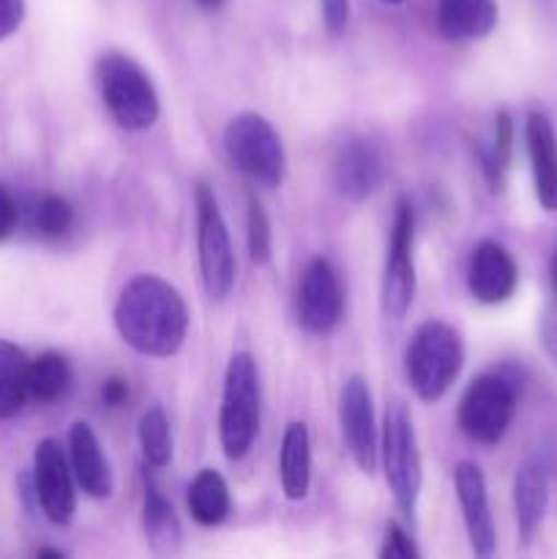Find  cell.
<instances>
[{"label":"cell","mask_w":557,"mask_h":559,"mask_svg":"<svg viewBox=\"0 0 557 559\" xmlns=\"http://www.w3.org/2000/svg\"><path fill=\"white\" fill-rule=\"evenodd\" d=\"M27 366L16 344L0 338V420H9L25 407L27 402Z\"/></svg>","instance_id":"obj_22"},{"label":"cell","mask_w":557,"mask_h":559,"mask_svg":"<svg viewBox=\"0 0 557 559\" xmlns=\"http://www.w3.org/2000/svg\"><path fill=\"white\" fill-rule=\"evenodd\" d=\"M96 87L115 123L126 131H145L158 120V93L140 63L107 52L96 63Z\"/></svg>","instance_id":"obj_2"},{"label":"cell","mask_w":557,"mask_h":559,"mask_svg":"<svg viewBox=\"0 0 557 559\" xmlns=\"http://www.w3.org/2000/svg\"><path fill=\"white\" fill-rule=\"evenodd\" d=\"M453 486H457V500L462 508L470 549L481 559L491 557L497 546V530L495 519H491L489 495H486V480L478 464L459 462L453 469Z\"/></svg>","instance_id":"obj_13"},{"label":"cell","mask_w":557,"mask_h":559,"mask_svg":"<svg viewBox=\"0 0 557 559\" xmlns=\"http://www.w3.org/2000/svg\"><path fill=\"white\" fill-rule=\"evenodd\" d=\"M112 317L120 338L147 358L175 355L189 331L183 295L153 273H137L123 284Z\"/></svg>","instance_id":"obj_1"},{"label":"cell","mask_w":557,"mask_h":559,"mask_svg":"<svg viewBox=\"0 0 557 559\" xmlns=\"http://www.w3.org/2000/svg\"><path fill=\"white\" fill-rule=\"evenodd\" d=\"M528 153L530 167H533L535 197L541 207L549 213H557V134L555 126L546 115L530 112L528 115Z\"/></svg>","instance_id":"obj_17"},{"label":"cell","mask_w":557,"mask_h":559,"mask_svg":"<svg viewBox=\"0 0 557 559\" xmlns=\"http://www.w3.org/2000/svg\"><path fill=\"white\" fill-rule=\"evenodd\" d=\"M382 559H418L420 551L415 549L413 538L407 535V530L402 524L391 522L386 530V544L380 549Z\"/></svg>","instance_id":"obj_29"},{"label":"cell","mask_w":557,"mask_h":559,"mask_svg":"<svg viewBox=\"0 0 557 559\" xmlns=\"http://www.w3.org/2000/svg\"><path fill=\"white\" fill-rule=\"evenodd\" d=\"M33 486H36V500L42 506L44 516L52 524H66L74 519L76 511V491H74V473L66 459L63 448L58 440L47 437L36 445L33 456Z\"/></svg>","instance_id":"obj_11"},{"label":"cell","mask_w":557,"mask_h":559,"mask_svg":"<svg viewBox=\"0 0 557 559\" xmlns=\"http://www.w3.org/2000/svg\"><path fill=\"white\" fill-rule=\"evenodd\" d=\"M69 464L82 495L91 500H107L112 495V469H109L96 431L85 420H76L69 431Z\"/></svg>","instance_id":"obj_16"},{"label":"cell","mask_w":557,"mask_h":559,"mask_svg":"<svg viewBox=\"0 0 557 559\" xmlns=\"http://www.w3.org/2000/svg\"><path fill=\"white\" fill-rule=\"evenodd\" d=\"M298 317L309 333L325 336L344 317V289L328 260L317 257L306 265L298 287Z\"/></svg>","instance_id":"obj_12"},{"label":"cell","mask_w":557,"mask_h":559,"mask_svg":"<svg viewBox=\"0 0 557 559\" xmlns=\"http://www.w3.org/2000/svg\"><path fill=\"white\" fill-rule=\"evenodd\" d=\"M74 224V207L58 194H47L38 200V205L33 207V229H36L42 238L58 240Z\"/></svg>","instance_id":"obj_27"},{"label":"cell","mask_w":557,"mask_h":559,"mask_svg":"<svg viewBox=\"0 0 557 559\" xmlns=\"http://www.w3.org/2000/svg\"><path fill=\"white\" fill-rule=\"evenodd\" d=\"M517 413V388L502 374H478L459 402V429L478 445H497Z\"/></svg>","instance_id":"obj_7"},{"label":"cell","mask_w":557,"mask_h":559,"mask_svg":"<svg viewBox=\"0 0 557 559\" xmlns=\"http://www.w3.org/2000/svg\"><path fill=\"white\" fill-rule=\"evenodd\" d=\"M541 347H544L546 358L557 366V298L541 314Z\"/></svg>","instance_id":"obj_30"},{"label":"cell","mask_w":557,"mask_h":559,"mask_svg":"<svg viewBox=\"0 0 557 559\" xmlns=\"http://www.w3.org/2000/svg\"><path fill=\"white\" fill-rule=\"evenodd\" d=\"M386 178L380 147L366 136H355L342 145L336 162H333V183L339 194L353 202H364L375 194Z\"/></svg>","instance_id":"obj_15"},{"label":"cell","mask_w":557,"mask_h":559,"mask_svg":"<svg viewBox=\"0 0 557 559\" xmlns=\"http://www.w3.org/2000/svg\"><path fill=\"white\" fill-rule=\"evenodd\" d=\"M142 527H145L147 544L162 555H169L180 546V522L173 506L164 500L162 491L153 484L145 486V506H142Z\"/></svg>","instance_id":"obj_24"},{"label":"cell","mask_w":557,"mask_h":559,"mask_svg":"<svg viewBox=\"0 0 557 559\" xmlns=\"http://www.w3.org/2000/svg\"><path fill=\"white\" fill-rule=\"evenodd\" d=\"M102 399L104 404H109V407H120V404L129 399V382H126L123 377H109V380L104 382Z\"/></svg>","instance_id":"obj_34"},{"label":"cell","mask_w":557,"mask_h":559,"mask_svg":"<svg viewBox=\"0 0 557 559\" xmlns=\"http://www.w3.org/2000/svg\"><path fill=\"white\" fill-rule=\"evenodd\" d=\"M38 557H66L63 555V551H58V549H42V551H38Z\"/></svg>","instance_id":"obj_36"},{"label":"cell","mask_w":557,"mask_h":559,"mask_svg":"<svg viewBox=\"0 0 557 559\" xmlns=\"http://www.w3.org/2000/svg\"><path fill=\"white\" fill-rule=\"evenodd\" d=\"M415 213L407 200L396 202L391 240H388L386 267H382V314L391 320H404L415 298Z\"/></svg>","instance_id":"obj_9"},{"label":"cell","mask_w":557,"mask_h":559,"mask_svg":"<svg viewBox=\"0 0 557 559\" xmlns=\"http://www.w3.org/2000/svg\"><path fill=\"white\" fill-rule=\"evenodd\" d=\"M20 224V211H16V202L14 197L9 194L5 186H0V240L11 238Z\"/></svg>","instance_id":"obj_33"},{"label":"cell","mask_w":557,"mask_h":559,"mask_svg":"<svg viewBox=\"0 0 557 559\" xmlns=\"http://www.w3.org/2000/svg\"><path fill=\"white\" fill-rule=\"evenodd\" d=\"M552 284H555V289H557V254H555V260H552Z\"/></svg>","instance_id":"obj_37"},{"label":"cell","mask_w":557,"mask_h":559,"mask_svg":"<svg viewBox=\"0 0 557 559\" xmlns=\"http://www.w3.org/2000/svg\"><path fill=\"white\" fill-rule=\"evenodd\" d=\"M71 385L69 360L55 349L38 355L27 366V399L38 404H55L66 396Z\"/></svg>","instance_id":"obj_23"},{"label":"cell","mask_w":557,"mask_h":559,"mask_svg":"<svg viewBox=\"0 0 557 559\" xmlns=\"http://www.w3.org/2000/svg\"><path fill=\"white\" fill-rule=\"evenodd\" d=\"M260 431V374L249 353H235L224 374L218 440L224 456L238 462L251 451Z\"/></svg>","instance_id":"obj_4"},{"label":"cell","mask_w":557,"mask_h":559,"mask_svg":"<svg viewBox=\"0 0 557 559\" xmlns=\"http://www.w3.org/2000/svg\"><path fill=\"white\" fill-rule=\"evenodd\" d=\"M511 151H513V123L511 115L500 112L495 120V140H491L489 147H481L478 158H481V169L489 178V183L500 186L502 175H506L508 162H511Z\"/></svg>","instance_id":"obj_26"},{"label":"cell","mask_w":557,"mask_h":559,"mask_svg":"<svg viewBox=\"0 0 557 559\" xmlns=\"http://www.w3.org/2000/svg\"><path fill=\"white\" fill-rule=\"evenodd\" d=\"M546 506H549V475H546L544 464L528 459L513 478V508H517V527L524 546L533 544V538L538 535Z\"/></svg>","instance_id":"obj_18"},{"label":"cell","mask_w":557,"mask_h":559,"mask_svg":"<svg viewBox=\"0 0 557 559\" xmlns=\"http://www.w3.org/2000/svg\"><path fill=\"white\" fill-rule=\"evenodd\" d=\"M495 0H437V25L451 41H481L497 27Z\"/></svg>","instance_id":"obj_19"},{"label":"cell","mask_w":557,"mask_h":559,"mask_svg":"<svg viewBox=\"0 0 557 559\" xmlns=\"http://www.w3.org/2000/svg\"><path fill=\"white\" fill-rule=\"evenodd\" d=\"M519 282V271L513 257L508 254L506 246L497 240H481L470 257L467 267V287L478 304L500 306L513 295Z\"/></svg>","instance_id":"obj_14"},{"label":"cell","mask_w":557,"mask_h":559,"mask_svg":"<svg viewBox=\"0 0 557 559\" xmlns=\"http://www.w3.org/2000/svg\"><path fill=\"white\" fill-rule=\"evenodd\" d=\"M224 151L233 167L260 189H278L287 173L282 136L257 112L235 115L224 131Z\"/></svg>","instance_id":"obj_5"},{"label":"cell","mask_w":557,"mask_h":559,"mask_svg":"<svg viewBox=\"0 0 557 559\" xmlns=\"http://www.w3.org/2000/svg\"><path fill=\"white\" fill-rule=\"evenodd\" d=\"M189 513L202 527H216L229 516L227 480L216 469H200L189 486Z\"/></svg>","instance_id":"obj_21"},{"label":"cell","mask_w":557,"mask_h":559,"mask_svg":"<svg viewBox=\"0 0 557 559\" xmlns=\"http://www.w3.org/2000/svg\"><path fill=\"white\" fill-rule=\"evenodd\" d=\"M25 20V0H0V41L16 33Z\"/></svg>","instance_id":"obj_32"},{"label":"cell","mask_w":557,"mask_h":559,"mask_svg":"<svg viewBox=\"0 0 557 559\" xmlns=\"http://www.w3.org/2000/svg\"><path fill=\"white\" fill-rule=\"evenodd\" d=\"M339 424H342L344 445L360 473H375L380 462V435H377L369 382L360 374H349L344 380L339 393Z\"/></svg>","instance_id":"obj_10"},{"label":"cell","mask_w":557,"mask_h":559,"mask_svg":"<svg viewBox=\"0 0 557 559\" xmlns=\"http://www.w3.org/2000/svg\"><path fill=\"white\" fill-rule=\"evenodd\" d=\"M140 448L151 469H162L173 462V429L158 404L147 407L140 418Z\"/></svg>","instance_id":"obj_25"},{"label":"cell","mask_w":557,"mask_h":559,"mask_svg":"<svg viewBox=\"0 0 557 559\" xmlns=\"http://www.w3.org/2000/svg\"><path fill=\"white\" fill-rule=\"evenodd\" d=\"M278 478H282L284 497L293 502L304 500L311 486V440L309 429L300 420L284 429L282 451H278Z\"/></svg>","instance_id":"obj_20"},{"label":"cell","mask_w":557,"mask_h":559,"mask_svg":"<svg viewBox=\"0 0 557 559\" xmlns=\"http://www.w3.org/2000/svg\"><path fill=\"white\" fill-rule=\"evenodd\" d=\"M322 22H325L331 36H342L349 22V0H320Z\"/></svg>","instance_id":"obj_31"},{"label":"cell","mask_w":557,"mask_h":559,"mask_svg":"<svg viewBox=\"0 0 557 559\" xmlns=\"http://www.w3.org/2000/svg\"><path fill=\"white\" fill-rule=\"evenodd\" d=\"M380 462L399 511L413 519L415 506H418L420 484H424V469H420V451L413 415H410L407 404L399 402V399L391 402L386 413V424H382Z\"/></svg>","instance_id":"obj_6"},{"label":"cell","mask_w":557,"mask_h":559,"mask_svg":"<svg viewBox=\"0 0 557 559\" xmlns=\"http://www.w3.org/2000/svg\"><path fill=\"white\" fill-rule=\"evenodd\" d=\"M197 3H200L202 9H208V11H216L218 5L224 3V0H197Z\"/></svg>","instance_id":"obj_35"},{"label":"cell","mask_w":557,"mask_h":559,"mask_svg":"<svg viewBox=\"0 0 557 559\" xmlns=\"http://www.w3.org/2000/svg\"><path fill=\"white\" fill-rule=\"evenodd\" d=\"M407 380L420 402H440L457 382L464 364L462 336L448 322L429 320L407 347Z\"/></svg>","instance_id":"obj_3"},{"label":"cell","mask_w":557,"mask_h":559,"mask_svg":"<svg viewBox=\"0 0 557 559\" xmlns=\"http://www.w3.org/2000/svg\"><path fill=\"white\" fill-rule=\"evenodd\" d=\"M197 254L208 298L224 300L235 287V254L229 243V229L218 211L211 186H197Z\"/></svg>","instance_id":"obj_8"},{"label":"cell","mask_w":557,"mask_h":559,"mask_svg":"<svg viewBox=\"0 0 557 559\" xmlns=\"http://www.w3.org/2000/svg\"><path fill=\"white\" fill-rule=\"evenodd\" d=\"M246 229H249V254L257 265H265L271 260L273 249V235H271V222H268V213L262 207L260 197L249 194V222H246Z\"/></svg>","instance_id":"obj_28"},{"label":"cell","mask_w":557,"mask_h":559,"mask_svg":"<svg viewBox=\"0 0 557 559\" xmlns=\"http://www.w3.org/2000/svg\"><path fill=\"white\" fill-rule=\"evenodd\" d=\"M382 3H388V5H399V3H402V0H382Z\"/></svg>","instance_id":"obj_38"}]
</instances>
